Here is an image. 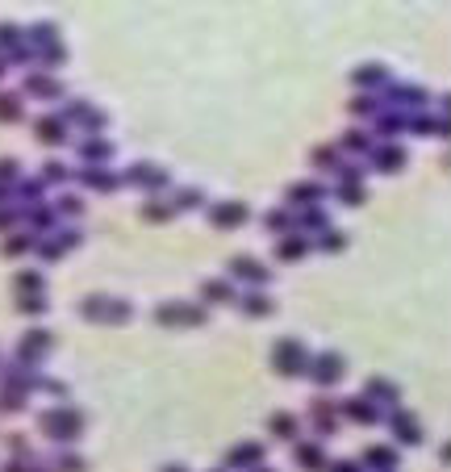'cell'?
Here are the masks:
<instances>
[{
    "label": "cell",
    "instance_id": "33",
    "mask_svg": "<svg viewBox=\"0 0 451 472\" xmlns=\"http://www.w3.org/2000/svg\"><path fill=\"white\" fill-rule=\"evenodd\" d=\"M105 305H109V297H84L79 301V314L84 318H105Z\"/></svg>",
    "mask_w": 451,
    "mask_h": 472
},
{
    "label": "cell",
    "instance_id": "16",
    "mask_svg": "<svg viewBox=\"0 0 451 472\" xmlns=\"http://www.w3.org/2000/svg\"><path fill=\"white\" fill-rule=\"evenodd\" d=\"M376 167H381V172H397V167H406V151L393 146V142L381 146V151H376Z\"/></svg>",
    "mask_w": 451,
    "mask_h": 472
},
{
    "label": "cell",
    "instance_id": "30",
    "mask_svg": "<svg viewBox=\"0 0 451 472\" xmlns=\"http://www.w3.org/2000/svg\"><path fill=\"white\" fill-rule=\"evenodd\" d=\"M376 130H381V134H402V130H406V113H381Z\"/></svg>",
    "mask_w": 451,
    "mask_h": 472
},
{
    "label": "cell",
    "instance_id": "23",
    "mask_svg": "<svg viewBox=\"0 0 451 472\" xmlns=\"http://www.w3.org/2000/svg\"><path fill=\"white\" fill-rule=\"evenodd\" d=\"M205 301H234V284L230 280H205Z\"/></svg>",
    "mask_w": 451,
    "mask_h": 472
},
{
    "label": "cell",
    "instance_id": "53",
    "mask_svg": "<svg viewBox=\"0 0 451 472\" xmlns=\"http://www.w3.org/2000/svg\"><path fill=\"white\" fill-rule=\"evenodd\" d=\"M54 243H59L63 251H71V247H79V234H75V230H67V234H59Z\"/></svg>",
    "mask_w": 451,
    "mask_h": 472
},
{
    "label": "cell",
    "instance_id": "60",
    "mask_svg": "<svg viewBox=\"0 0 451 472\" xmlns=\"http://www.w3.org/2000/svg\"><path fill=\"white\" fill-rule=\"evenodd\" d=\"M255 472H272V469H255Z\"/></svg>",
    "mask_w": 451,
    "mask_h": 472
},
{
    "label": "cell",
    "instance_id": "49",
    "mask_svg": "<svg viewBox=\"0 0 451 472\" xmlns=\"http://www.w3.org/2000/svg\"><path fill=\"white\" fill-rule=\"evenodd\" d=\"M21 42V29L17 25H0V46H17Z\"/></svg>",
    "mask_w": 451,
    "mask_h": 472
},
{
    "label": "cell",
    "instance_id": "43",
    "mask_svg": "<svg viewBox=\"0 0 451 472\" xmlns=\"http://www.w3.org/2000/svg\"><path fill=\"white\" fill-rule=\"evenodd\" d=\"M29 38H38V46L46 50V46H54V42H50V38H54V25H33V29H29Z\"/></svg>",
    "mask_w": 451,
    "mask_h": 472
},
{
    "label": "cell",
    "instance_id": "56",
    "mask_svg": "<svg viewBox=\"0 0 451 472\" xmlns=\"http://www.w3.org/2000/svg\"><path fill=\"white\" fill-rule=\"evenodd\" d=\"M13 222H17V213H13V209H0V230H8Z\"/></svg>",
    "mask_w": 451,
    "mask_h": 472
},
{
    "label": "cell",
    "instance_id": "48",
    "mask_svg": "<svg viewBox=\"0 0 451 472\" xmlns=\"http://www.w3.org/2000/svg\"><path fill=\"white\" fill-rule=\"evenodd\" d=\"M17 172H21V163H17V159H0V184H13V180H17Z\"/></svg>",
    "mask_w": 451,
    "mask_h": 472
},
{
    "label": "cell",
    "instance_id": "46",
    "mask_svg": "<svg viewBox=\"0 0 451 472\" xmlns=\"http://www.w3.org/2000/svg\"><path fill=\"white\" fill-rule=\"evenodd\" d=\"M29 222H33V230H46V226H50V222H54V209H46V205H38V209H33V218H29Z\"/></svg>",
    "mask_w": 451,
    "mask_h": 472
},
{
    "label": "cell",
    "instance_id": "52",
    "mask_svg": "<svg viewBox=\"0 0 451 472\" xmlns=\"http://www.w3.org/2000/svg\"><path fill=\"white\" fill-rule=\"evenodd\" d=\"M368 460H372V464H393V452H389V448H372Z\"/></svg>",
    "mask_w": 451,
    "mask_h": 472
},
{
    "label": "cell",
    "instance_id": "1",
    "mask_svg": "<svg viewBox=\"0 0 451 472\" xmlns=\"http://www.w3.org/2000/svg\"><path fill=\"white\" fill-rule=\"evenodd\" d=\"M272 368H276L280 376H301V372L309 368V351H305V343H297V339H276Z\"/></svg>",
    "mask_w": 451,
    "mask_h": 472
},
{
    "label": "cell",
    "instance_id": "13",
    "mask_svg": "<svg viewBox=\"0 0 451 472\" xmlns=\"http://www.w3.org/2000/svg\"><path fill=\"white\" fill-rule=\"evenodd\" d=\"M343 410H347V418H351V422H364V427L381 422V414H376V406H372L368 397H351V402H343Z\"/></svg>",
    "mask_w": 451,
    "mask_h": 472
},
{
    "label": "cell",
    "instance_id": "39",
    "mask_svg": "<svg viewBox=\"0 0 451 472\" xmlns=\"http://www.w3.org/2000/svg\"><path fill=\"white\" fill-rule=\"evenodd\" d=\"M339 163V151L335 146H318L314 151V167H335Z\"/></svg>",
    "mask_w": 451,
    "mask_h": 472
},
{
    "label": "cell",
    "instance_id": "8",
    "mask_svg": "<svg viewBox=\"0 0 451 472\" xmlns=\"http://www.w3.org/2000/svg\"><path fill=\"white\" fill-rule=\"evenodd\" d=\"M63 121H79L84 130H100V125H105V113H92V105H88V100H71Z\"/></svg>",
    "mask_w": 451,
    "mask_h": 472
},
{
    "label": "cell",
    "instance_id": "11",
    "mask_svg": "<svg viewBox=\"0 0 451 472\" xmlns=\"http://www.w3.org/2000/svg\"><path fill=\"white\" fill-rule=\"evenodd\" d=\"M79 155H84L88 167H105V159L113 155V142H105V138H88V142H79Z\"/></svg>",
    "mask_w": 451,
    "mask_h": 472
},
{
    "label": "cell",
    "instance_id": "18",
    "mask_svg": "<svg viewBox=\"0 0 451 472\" xmlns=\"http://www.w3.org/2000/svg\"><path fill=\"white\" fill-rule=\"evenodd\" d=\"M305 251H309V243H305L301 234H293V238H284V243L276 247V255H280L284 264H293V259H305Z\"/></svg>",
    "mask_w": 451,
    "mask_h": 472
},
{
    "label": "cell",
    "instance_id": "15",
    "mask_svg": "<svg viewBox=\"0 0 451 472\" xmlns=\"http://www.w3.org/2000/svg\"><path fill=\"white\" fill-rule=\"evenodd\" d=\"M385 75H389V71H385V63H364V67H356V75H351V79H356L360 88H376V84H385Z\"/></svg>",
    "mask_w": 451,
    "mask_h": 472
},
{
    "label": "cell",
    "instance_id": "29",
    "mask_svg": "<svg viewBox=\"0 0 451 472\" xmlns=\"http://www.w3.org/2000/svg\"><path fill=\"white\" fill-rule=\"evenodd\" d=\"M17 117H21V96L0 92V121H17Z\"/></svg>",
    "mask_w": 451,
    "mask_h": 472
},
{
    "label": "cell",
    "instance_id": "19",
    "mask_svg": "<svg viewBox=\"0 0 451 472\" xmlns=\"http://www.w3.org/2000/svg\"><path fill=\"white\" fill-rule=\"evenodd\" d=\"M276 305H272V297H263V293H251V297H243V314L247 318H268Z\"/></svg>",
    "mask_w": 451,
    "mask_h": 472
},
{
    "label": "cell",
    "instance_id": "32",
    "mask_svg": "<svg viewBox=\"0 0 451 472\" xmlns=\"http://www.w3.org/2000/svg\"><path fill=\"white\" fill-rule=\"evenodd\" d=\"M17 310H21L25 318H38V314H46V301H42V293H33V297H17Z\"/></svg>",
    "mask_w": 451,
    "mask_h": 472
},
{
    "label": "cell",
    "instance_id": "58",
    "mask_svg": "<svg viewBox=\"0 0 451 472\" xmlns=\"http://www.w3.org/2000/svg\"><path fill=\"white\" fill-rule=\"evenodd\" d=\"M159 472H184V469L180 464H167V469H159Z\"/></svg>",
    "mask_w": 451,
    "mask_h": 472
},
{
    "label": "cell",
    "instance_id": "59",
    "mask_svg": "<svg viewBox=\"0 0 451 472\" xmlns=\"http://www.w3.org/2000/svg\"><path fill=\"white\" fill-rule=\"evenodd\" d=\"M4 197H8V184H0V201H4Z\"/></svg>",
    "mask_w": 451,
    "mask_h": 472
},
{
    "label": "cell",
    "instance_id": "5",
    "mask_svg": "<svg viewBox=\"0 0 451 472\" xmlns=\"http://www.w3.org/2000/svg\"><path fill=\"white\" fill-rule=\"evenodd\" d=\"M209 222H213L217 230H234V226L247 222V205H243V201H222V205L209 209Z\"/></svg>",
    "mask_w": 451,
    "mask_h": 472
},
{
    "label": "cell",
    "instance_id": "45",
    "mask_svg": "<svg viewBox=\"0 0 451 472\" xmlns=\"http://www.w3.org/2000/svg\"><path fill=\"white\" fill-rule=\"evenodd\" d=\"M414 130H418V134H443V121H439V117H418Z\"/></svg>",
    "mask_w": 451,
    "mask_h": 472
},
{
    "label": "cell",
    "instance_id": "37",
    "mask_svg": "<svg viewBox=\"0 0 451 472\" xmlns=\"http://www.w3.org/2000/svg\"><path fill=\"white\" fill-rule=\"evenodd\" d=\"M372 397H381V402H397V389H393L389 381H372V385H368V402H372Z\"/></svg>",
    "mask_w": 451,
    "mask_h": 472
},
{
    "label": "cell",
    "instance_id": "55",
    "mask_svg": "<svg viewBox=\"0 0 451 472\" xmlns=\"http://www.w3.org/2000/svg\"><path fill=\"white\" fill-rule=\"evenodd\" d=\"M38 251H42V259H59V255H63V247H59V243H42Z\"/></svg>",
    "mask_w": 451,
    "mask_h": 472
},
{
    "label": "cell",
    "instance_id": "22",
    "mask_svg": "<svg viewBox=\"0 0 451 472\" xmlns=\"http://www.w3.org/2000/svg\"><path fill=\"white\" fill-rule=\"evenodd\" d=\"M71 176H75V172H71L67 163H59V159H50V163L42 167V184H67Z\"/></svg>",
    "mask_w": 451,
    "mask_h": 472
},
{
    "label": "cell",
    "instance_id": "61",
    "mask_svg": "<svg viewBox=\"0 0 451 472\" xmlns=\"http://www.w3.org/2000/svg\"><path fill=\"white\" fill-rule=\"evenodd\" d=\"M0 75H4V63H0Z\"/></svg>",
    "mask_w": 451,
    "mask_h": 472
},
{
    "label": "cell",
    "instance_id": "12",
    "mask_svg": "<svg viewBox=\"0 0 451 472\" xmlns=\"http://www.w3.org/2000/svg\"><path fill=\"white\" fill-rule=\"evenodd\" d=\"M79 180H84V188H96V192H113V188L121 184V180H117L113 172H105V167H84Z\"/></svg>",
    "mask_w": 451,
    "mask_h": 472
},
{
    "label": "cell",
    "instance_id": "2",
    "mask_svg": "<svg viewBox=\"0 0 451 472\" xmlns=\"http://www.w3.org/2000/svg\"><path fill=\"white\" fill-rule=\"evenodd\" d=\"M42 431L54 435L59 443H71V439H79V431H84V414H79V410H54V414H42Z\"/></svg>",
    "mask_w": 451,
    "mask_h": 472
},
{
    "label": "cell",
    "instance_id": "7",
    "mask_svg": "<svg viewBox=\"0 0 451 472\" xmlns=\"http://www.w3.org/2000/svg\"><path fill=\"white\" fill-rule=\"evenodd\" d=\"M121 180H125V184H142V188H163V184H167V172L155 167V163H134Z\"/></svg>",
    "mask_w": 451,
    "mask_h": 472
},
{
    "label": "cell",
    "instance_id": "6",
    "mask_svg": "<svg viewBox=\"0 0 451 472\" xmlns=\"http://www.w3.org/2000/svg\"><path fill=\"white\" fill-rule=\"evenodd\" d=\"M230 276H238V280H247V284H268V280H272V272H268L259 259H251V255H234V259H230Z\"/></svg>",
    "mask_w": 451,
    "mask_h": 472
},
{
    "label": "cell",
    "instance_id": "51",
    "mask_svg": "<svg viewBox=\"0 0 451 472\" xmlns=\"http://www.w3.org/2000/svg\"><path fill=\"white\" fill-rule=\"evenodd\" d=\"M59 472H84V460L79 456H59Z\"/></svg>",
    "mask_w": 451,
    "mask_h": 472
},
{
    "label": "cell",
    "instance_id": "38",
    "mask_svg": "<svg viewBox=\"0 0 451 472\" xmlns=\"http://www.w3.org/2000/svg\"><path fill=\"white\" fill-rule=\"evenodd\" d=\"M297 460H301L305 469H318V464H322V452H318L314 443H301V448H297Z\"/></svg>",
    "mask_w": 451,
    "mask_h": 472
},
{
    "label": "cell",
    "instance_id": "41",
    "mask_svg": "<svg viewBox=\"0 0 451 472\" xmlns=\"http://www.w3.org/2000/svg\"><path fill=\"white\" fill-rule=\"evenodd\" d=\"M272 431H276V435H297V418H293V414H276V418H272Z\"/></svg>",
    "mask_w": 451,
    "mask_h": 472
},
{
    "label": "cell",
    "instance_id": "24",
    "mask_svg": "<svg viewBox=\"0 0 451 472\" xmlns=\"http://www.w3.org/2000/svg\"><path fill=\"white\" fill-rule=\"evenodd\" d=\"M17 297H33V293H42V276L38 272H17Z\"/></svg>",
    "mask_w": 451,
    "mask_h": 472
},
{
    "label": "cell",
    "instance_id": "9",
    "mask_svg": "<svg viewBox=\"0 0 451 472\" xmlns=\"http://www.w3.org/2000/svg\"><path fill=\"white\" fill-rule=\"evenodd\" d=\"M393 435H397L402 443H422V427H418V418H414L410 410H397V414H393Z\"/></svg>",
    "mask_w": 451,
    "mask_h": 472
},
{
    "label": "cell",
    "instance_id": "42",
    "mask_svg": "<svg viewBox=\"0 0 451 472\" xmlns=\"http://www.w3.org/2000/svg\"><path fill=\"white\" fill-rule=\"evenodd\" d=\"M289 222H293V213H289V209H276V213H268V218H263V226H268V230H284Z\"/></svg>",
    "mask_w": 451,
    "mask_h": 472
},
{
    "label": "cell",
    "instance_id": "54",
    "mask_svg": "<svg viewBox=\"0 0 451 472\" xmlns=\"http://www.w3.org/2000/svg\"><path fill=\"white\" fill-rule=\"evenodd\" d=\"M364 197H368V192H364V188H343V201H347V205H360V201H364Z\"/></svg>",
    "mask_w": 451,
    "mask_h": 472
},
{
    "label": "cell",
    "instance_id": "27",
    "mask_svg": "<svg viewBox=\"0 0 451 472\" xmlns=\"http://www.w3.org/2000/svg\"><path fill=\"white\" fill-rule=\"evenodd\" d=\"M289 201H322V184H293L289 188Z\"/></svg>",
    "mask_w": 451,
    "mask_h": 472
},
{
    "label": "cell",
    "instance_id": "36",
    "mask_svg": "<svg viewBox=\"0 0 451 472\" xmlns=\"http://www.w3.org/2000/svg\"><path fill=\"white\" fill-rule=\"evenodd\" d=\"M54 213H63V218H79V213H84V201H79V197H59Z\"/></svg>",
    "mask_w": 451,
    "mask_h": 472
},
{
    "label": "cell",
    "instance_id": "34",
    "mask_svg": "<svg viewBox=\"0 0 451 472\" xmlns=\"http://www.w3.org/2000/svg\"><path fill=\"white\" fill-rule=\"evenodd\" d=\"M130 314H134L130 301H109L105 305V322H130Z\"/></svg>",
    "mask_w": 451,
    "mask_h": 472
},
{
    "label": "cell",
    "instance_id": "26",
    "mask_svg": "<svg viewBox=\"0 0 451 472\" xmlns=\"http://www.w3.org/2000/svg\"><path fill=\"white\" fill-rule=\"evenodd\" d=\"M259 456H263V448H259V443H247V448H234V452L226 456V464H255Z\"/></svg>",
    "mask_w": 451,
    "mask_h": 472
},
{
    "label": "cell",
    "instance_id": "20",
    "mask_svg": "<svg viewBox=\"0 0 451 472\" xmlns=\"http://www.w3.org/2000/svg\"><path fill=\"white\" fill-rule=\"evenodd\" d=\"M142 218H146V222H171V218H176V209H171L167 201H159V197H151V201L142 205Z\"/></svg>",
    "mask_w": 451,
    "mask_h": 472
},
{
    "label": "cell",
    "instance_id": "31",
    "mask_svg": "<svg viewBox=\"0 0 451 472\" xmlns=\"http://www.w3.org/2000/svg\"><path fill=\"white\" fill-rule=\"evenodd\" d=\"M318 247H322V251H335V255H339V251L347 247V234H343V230H322Z\"/></svg>",
    "mask_w": 451,
    "mask_h": 472
},
{
    "label": "cell",
    "instance_id": "47",
    "mask_svg": "<svg viewBox=\"0 0 451 472\" xmlns=\"http://www.w3.org/2000/svg\"><path fill=\"white\" fill-rule=\"evenodd\" d=\"M301 226H305V230H318V226H326V213H322V209L314 205V209H305V218H301Z\"/></svg>",
    "mask_w": 451,
    "mask_h": 472
},
{
    "label": "cell",
    "instance_id": "14",
    "mask_svg": "<svg viewBox=\"0 0 451 472\" xmlns=\"http://www.w3.org/2000/svg\"><path fill=\"white\" fill-rule=\"evenodd\" d=\"M46 347H50V335H46V330H29V335L21 339V360L33 364V360H42Z\"/></svg>",
    "mask_w": 451,
    "mask_h": 472
},
{
    "label": "cell",
    "instance_id": "44",
    "mask_svg": "<svg viewBox=\"0 0 451 472\" xmlns=\"http://www.w3.org/2000/svg\"><path fill=\"white\" fill-rule=\"evenodd\" d=\"M393 100H406V105H422L427 96H422L418 88H393Z\"/></svg>",
    "mask_w": 451,
    "mask_h": 472
},
{
    "label": "cell",
    "instance_id": "10",
    "mask_svg": "<svg viewBox=\"0 0 451 472\" xmlns=\"http://www.w3.org/2000/svg\"><path fill=\"white\" fill-rule=\"evenodd\" d=\"M38 138H42L46 146H59V142L67 138V121H63V113H54V117H42V121H38Z\"/></svg>",
    "mask_w": 451,
    "mask_h": 472
},
{
    "label": "cell",
    "instance_id": "40",
    "mask_svg": "<svg viewBox=\"0 0 451 472\" xmlns=\"http://www.w3.org/2000/svg\"><path fill=\"white\" fill-rule=\"evenodd\" d=\"M33 247V238H25V234H13L8 243H4V255H25Z\"/></svg>",
    "mask_w": 451,
    "mask_h": 472
},
{
    "label": "cell",
    "instance_id": "3",
    "mask_svg": "<svg viewBox=\"0 0 451 472\" xmlns=\"http://www.w3.org/2000/svg\"><path fill=\"white\" fill-rule=\"evenodd\" d=\"M159 326H201L209 314L205 305H188V301H171V305H159Z\"/></svg>",
    "mask_w": 451,
    "mask_h": 472
},
{
    "label": "cell",
    "instance_id": "21",
    "mask_svg": "<svg viewBox=\"0 0 451 472\" xmlns=\"http://www.w3.org/2000/svg\"><path fill=\"white\" fill-rule=\"evenodd\" d=\"M25 92H33V96H59V84L50 75H25Z\"/></svg>",
    "mask_w": 451,
    "mask_h": 472
},
{
    "label": "cell",
    "instance_id": "25",
    "mask_svg": "<svg viewBox=\"0 0 451 472\" xmlns=\"http://www.w3.org/2000/svg\"><path fill=\"white\" fill-rule=\"evenodd\" d=\"M343 146H347L351 155H364V151H372V138H368L364 130H347V134H343Z\"/></svg>",
    "mask_w": 451,
    "mask_h": 472
},
{
    "label": "cell",
    "instance_id": "28",
    "mask_svg": "<svg viewBox=\"0 0 451 472\" xmlns=\"http://www.w3.org/2000/svg\"><path fill=\"white\" fill-rule=\"evenodd\" d=\"M192 205H205V192L201 188H180L176 201H171V209H192Z\"/></svg>",
    "mask_w": 451,
    "mask_h": 472
},
{
    "label": "cell",
    "instance_id": "17",
    "mask_svg": "<svg viewBox=\"0 0 451 472\" xmlns=\"http://www.w3.org/2000/svg\"><path fill=\"white\" fill-rule=\"evenodd\" d=\"M309 410H314V427H318V431H322V435H326V431H335V427H339V418H335V406H330V402H322V397H318V402H314V406H309Z\"/></svg>",
    "mask_w": 451,
    "mask_h": 472
},
{
    "label": "cell",
    "instance_id": "50",
    "mask_svg": "<svg viewBox=\"0 0 451 472\" xmlns=\"http://www.w3.org/2000/svg\"><path fill=\"white\" fill-rule=\"evenodd\" d=\"M21 197H25V201H38V197H42V180H25V184H21Z\"/></svg>",
    "mask_w": 451,
    "mask_h": 472
},
{
    "label": "cell",
    "instance_id": "35",
    "mask_svg": "<svg viewBox=\"0 0 451 472\" xmlns=\"http://www.w3.org/2000/svg\"><path fill=\"white\" fill-rule=\"evenodd\" d=\"M347 109H351V113H356V117H372V113H381V105H376V100H372V96H356V100H351V105H347Z\"/></svg>",
    "mask_w": 451,
    "mask_h": 472
},
{
    "label": "cell",
    "instance_id": "57",
    "mask_svg": "<svg viewBox=\"0 0 451 472\" xmlns=\"http://www.w3.org/2000/svg\"><path fill=\"white\" fill-rule=\"evenodd\" d=\"M335 472H360L356 464H335Z\"/></svg>",
    "mask_w": 451,
    "mask_h": 472
},
{
    "label": "cell",
    "instance_id": "4",
    "mask_svg": "<svg viewBox=\"0 0 451 472\" xmlns=\"http://www.w3.org/2000/svg\"><path fill=\"white\" fill-rule=\"evenodd\" d=\"M318 385H339L343 381V372H347V360L339 356V351H322V356H314L309 360V368H305Z\"/></svg>",
    "mask_w": 451,
    "mask_h": 472
}]
</instances>
